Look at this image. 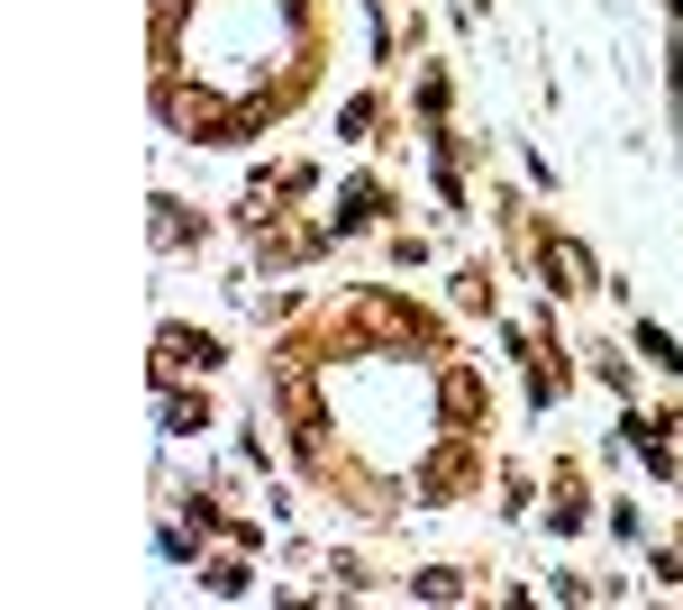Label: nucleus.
<instances>
[{
  "label": "nucleus",
  "instance_id": "20e7f679",
  "mask_svg": "<svg viewBox=\"0 0 683 610\" xmlns=\"http://www.w3.org/2000/svg\"><path fill=\"white\" fill-rule=\"evenodd\" d=\"M164 428H173V438H192V428H210V411H200V401H164Z\"/></svg>",
  "mask_w": 683,
  "mask_h": 610
},
{
  "label": "nucleus",
  "instance_id": "7ed1b4c3",
  "mask_svg": "<svg viewBox=\"0 0 683 610\" xmlns=\"http://www.w3.org/2000/svg\"><path fill=\"white\" fill-rule=\"evenodd\" d=\"M447 411H455V419H474V411H484V392H474V374H447Z\"/></svg>",
  "mask_w": 683,
  "mask_h": 610
},
{
  "label": "nucleus",
  "instance_id": "f257e3e1",
  "mask_svg": "<svg viewBox=\"0 0 683 610\" xmlns=\"http://www.w3.org/2000/svg\"><path fill=\"white\" fill-rule=\"evenodd\" d=\"M192 365L210 374V365H219V338H192V328H164V374H192Z\"/></svg>",
  "mask_w": 683,
  "mask_h": 610
},
{
  "label": "nucleus",
  "instance_id": "39448f33",
  "mask_svg": "<svg viewBox=\"0 0 683 610\" xmlns=\"http://www.w3.org/2000/svg\"><path fill=\"white\" fill-rule=\"evenodd\" d=\"M638 346H647V355H656L666 374H683V355H674V338H666V328H638Z\"/></svg>",
  "mask_w": 683,
  "mask_h": 610
},
{
  "label": "nucleus",
  "instance_id": "f03ea898",
  "mask_svg": "<svg viewBox=\"0 0 683 610\" xmlns=\"http://www.w3.org/2000/svg\"><path fill=\"white\" fill-rule=\"evenodd\" d=\"M374 219H383V192H374V183H346L338 192V228H374Z\"/></svg>",
  "mask_w": 683,
  "mask_h": 610
}]
</instances>
